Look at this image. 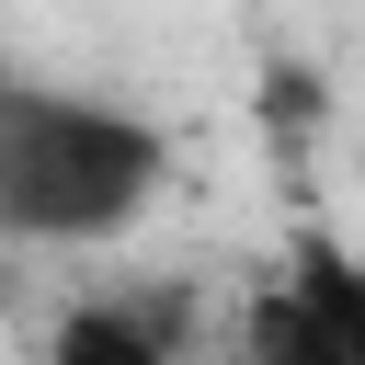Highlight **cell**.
<instances>
[{"instance_id": "1", "label": "cell", "mask_w": 365, "mask_h": 365, "mask_svg": "<svg viewBox=\"0 0 365 365\" xmlns=\"http://www.w3.org/2000/svg\"><path fill=\"white\" fill-rule=\"evenodd\" d=\"M160 182H171V137L137 103L0 80V228L11 240H57V251L114 240Z\"/></svg>"}, {"instance_id": "2", "label": "cell", "mask_w": 365, "mask_h": 365, "mask_svg": "<svg viewBox=\"0 0 365 365\" xmlns=\"http://www.w3.org/2000/svg\"><path fill=\"white\" fill-rule=\"evenodd\" d=\"M194 354V285H103L68 297L46 331V365H182Z\"/></svg>"}, {"instance_id": "3", "label": "cell", "mask_w": 365, "mask_h": 365, "mask_svg": "<svg viewBox=\"0 0 365 365\" xmlns=\"http://www.w3.org/2000/svg\"><path fill=\"white\" fill-rule=\"evenodd\" d=\"M285 285H297V297L342 331V354L365 365V251H342L331 228H297V240H285Z\"/></svg>"}, {"instance_id": "4", "label": "cell", "mask_w": 365, "mask_h": 365, "mask_svg": "<svg viewBox=\"0 0 365 365\" xmlns=\"http://www.w3.org/2000/svg\"><path fill=\"white\" fill-rule=\"evenodd\" d=\"M240 365H354V354H342V331L274 274V285L251 297V319H240Z\"/></svg>"}]
</instances>
